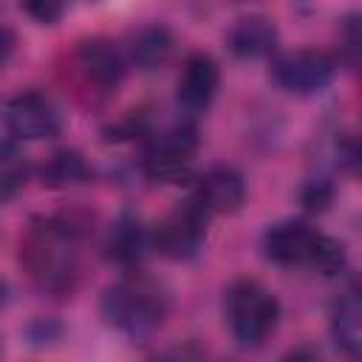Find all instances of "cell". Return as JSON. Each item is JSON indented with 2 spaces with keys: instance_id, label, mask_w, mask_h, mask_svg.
Segmentation results:
<instances>
[{
  "instance_id": "6da1fadb",
  "label": "cell",
  "mask_w": 362,
  "mask_h": 362,
  "mask_svg": "<svg viewBox=\"0 0 362 362\" xmlns=\"http://www.w3.org/2000/svg\"><path fill=\"white\" fill-rule=\"evenodd\" d=\"M90 218L82 209H65L40 218L20 240V260L31 283L45 294H71L82 277V240Z\"/></svg>"
},
{
  "instance_id": "7a4b0ae2",
  "label": "cell",
  "mask_w": 362,
  "mask_h": 362,
  "mask_svg": "<svg viewBox=\"0 0 362 362\" xmlns=\"http://www.w3.org/2000/svg\"><path fill=\"white\" fill-rule=\"evenodd\" d=\"M99 311L102 320L124 339L147 342L158 334L170 314V294L156 277L136 269L124 272V277L102 291Z\"/></svg>"
},
{
  "instance_id": "3957f363",
  "label": "cell",
  "mask_w": 362,
  "mask_h": 362,
  "mask_svg": "<svg viewBox=\"0 0 362 362\" xmlns=\"http://www.w3.org/2000/svg\"><path fill=\"white\" fill-rule=\"evenodd\" d=\"M198 130L189 116H181L158 130L150 127L141 150V175L156 184H181L195 178Z\"/></svg>"
},
{
  "instance_id": "277c9868",
  "label": "cell",
  "mask_w": 362,
  "mask_h": 362,
  "mask_svg": "<svg viewBox=\"0 0 362 362\" xmlns=\"http://www.w3.org/2000/svg\"><path fill=\"white\" fill-rule=\"evenodd\" d=\"M226 325L240 348H260L280 322V300L257 280H235L223 297Z\"/></svg>"
},
{
  "instance_id": "5b68a950",
  "label": "cell",
  "mask_w": 362,
  "mask_h": 362,
  "mask_svg": "<svg viewBox=\"0 0 362 362\" xmlns=\"http://www.w3.org/2000/svg\"><path fill=\"white\" fill-rule=\"evenodd\" d=\"M209 221L212 215L192 195H187L153 226V249L161 257L178 260V263L198 257L206 243Z\"/></svg>"
},
{
  "instance_id": "8992f818",
  "label": "cell",
  "mask_w": 362,
  "mask_h": 362,
  "mask_svg": "<svg viewBox=\"0 0 362 362\" xmlns=\"http://www.w3.org/2000/svg\"><path fill=\"white\" fill-rule=\"evenodd\" d=\"M339 71V57L325 48H297L272 57V82L294 96H311L325 90Z\"/></svg>"
},
{
  "instance_id": "52a82bcc",
  "label": "cell",
  "mask_w": 362,
  "mask_h": 362,
  "mask_svg": "<svg viewBox=\"0 0 362 362\" xmlns=\"http://www.w3.org/2000/svg\"><path fill=\"white\" fill-rule=\"evenodd\" d=\"M0 124L11 141H42L62 133V110L42 90H20L0 105Z\"/></svg>"
},
{
  "instance_id": "ba28073f",
  "label": "cell",
  "mask_w": 362,
  "mask_h": 362,
  "mask_svg": "<svg viewBox=\"0 0 362 362\" xmlns=\"http://www.w3.org/2000/svg\"><path fill=\"white\" fill-rule=\"evenodd\" d=\"M320 240H322L320 229H314L311 223H305L300 218H286V221L266 226V232L260 238V249H263L266 260H272L277 266H288V269L308 266L311 269Z\"/></svg>"
},
{
  "instance_id": "9c48e42d",
  "label": "cell",
  "mask_w": 362,
  "mask_h": 362,
  "mask_svg": "<svg viewBox=\"0 0 362 362\" xmlns=\"http://www.w3.org/2000/svg\"><path fill=\"white\" fill-rule=\"evenodd\" d=\"M102 252H105L107 263H113L124 272H136L144 263V257L153 252V229L144 223V218L139 212L124 209L107 226Z\"/></svg>"
},
{
  "instance_id": "30bf717a",
  "label": "cell",
  "mask_w": 362,
  "mask_h": 362,
  "mask_svg": "<svg viewBox=\"0 0 362 362\" xmlns=\"http://www.w3.org/2000/svg\"><path fill=\"white\" fill-rule=\"evenodd\" d=\"M218 85H221V65L215 62V57H209L204 51L189 54L184 59V68L175 82V99H178V107L184 110V116L192 119V116L204 113L212 105Z\"/></svg>"
},
{
  "instance_id": "8fae6325",
  "label": "cell",
  "mask_w": 362,
  "mask_h": 362,
  "mask_svg": "<svg viewBox=\"0 0 362 362\" xmlns=\"http://www.w3.org/2000/svg\"><path fill=\"white\" fill-rule=\"evenodd\" d=\"M76 68L79 74L85 76L88 85L99 88V90H116L124 76H127V57L124 51L107 40V37H90V40H82L79 48H76Z\"/></svg>"
},
{
  "instance_id": "7c38bea8",
  "label": "cell",
  "mask_w": 362,
  "mask_h": 362,
  "mask_svg": "<svg viewBox=\"0 0 362 362\" xmlns=\"http://www.w3.org/2000/svg\"><path fill=\"white\" fill-rule=\"evenodd\" d=\"M192 198L215 218V215H232L246 201V181L235 167L215 164L192 178Z\"/></svg>"
},
{
  "instance_id": "4fadbf2b",
  "label": "cell",
  "mask_w": 362,
  "mask_h": 362,
  "mask_svg": "<svg viewBox=\"0 0 362 362\" xmlns=\"http://www.w3.org/2000/svg\"><path fill=\"white\" fill-rule=\"evenodd\" d=\"M226 48L238 59H263L277 51V28L266 14H243L226 31Z\"/></svg>"
},
{
  "instance_id": "5bb4252c",
  "label": "cell",
  "mask_w": 362,
  "mask_h": 362,
  "mask_svg": "<svg viewBox=\"0 0 362 362\" xmlns=\"http://www.w3.org/2000/svg\"><path fill=\"white\" fill-rule=\"evenodd\" d=\"M331 339L334 345L351 359H359L362 351V300H359V288L348 286L331 305Z\"/></svg>"
},
{
  "instance_id": "9a60e30c",
  "label": "cell",
  "mask_w": 362,
  "mask_h": 362,
  "mask_svg": "<svg viewBox=\"0 0 362 362\" xmlns=\"http://www.w3.org/2000/svg\"><path fill=\"white\" fill-rule=\"evenodd\" d=\"M175 48V37L164 23H147L141 28H136L127 40V62L141 68V71H156L161 65H167V59L173 57Z\"/></svg>"
},
{
  "instance_id": "2e32d148",
  "label": "cell",
  "mask_w": 362,
  "mask_h": 362,
  "mask_svg": "<svg viewBox=\"0 0 362 362\" xmlns=\"http://www.w3.org/2000/svg\"><path fill=\"white\" fill-rule=\"evenodd\" d=\"M85 181H90V164L74 147H59L40 164V184L48 189H68Z\"/></svg>"
},
{
  "instance_id": "e0dca14e",
  "label": "cell",
  "mask_w": 362,
  "mask_h": 362,
  "mask_svg": "<svg viewBox=\"0 0 362 362\" xmlns=\"http://www.w3.org/2000/svg\"><path fill=\"white\" fill-rule=\"evenodd\" d=\"M28 178V156L17 147V141H0V201L14 198Z\"/></svg>"
},
{
  "instance_id": "ac0fdd59",
  "label": "cell",
  "mask_w": 362,
  "mask_h": 362,
  "mask_svg": "<svg viewBox=\"0 0 362 362\" xmlns=\"http://www.w3.org/2000/svg\"><path fill=\"white\" fill-rule=\"evenodd\" d=\"M345 263H348L345 243H342V240H337V238H331V235H322V240H320V246H317V255H314L311 269H314V272H320V274H325V277H334V274H339V272L345 269Z\"/></svg>"
},
{
  "instance_id": "d6986e66",
  "label": "cell",
  "mask_w": 362,
  "mask_h": 362,
  "mask_svg": "<svg viewBox=\"0 0 362 362\" xmlns=\"http://www.w3.org/2000/svg\"><path fill=\"white\" fill-rule=\"evenodd\" d=\"M334 201V184L331 178L325 175H317V178H308L303 187H300V204L308 209V212H325Z\"/></svg>"
},
{
  "instance_id": "ffe728a7",
  "label": "cell",
  "mask_w": 362,
  "mask_h": 362,
  "mask_svg": "<svg viewBox=\"0 0 362 362\" xmlns=\"http://www.w3.org/2000/svg\"><path fill=\"white\" fill-rule=\"evenodd\" d=\"M25 11H28L37 23H42V25H54V23L62 17L65 6H62V3H54V0H34V3L25 6Z\"/></svg>"
},
{
  "instance_id": "44dd1931",
  "label": "cell",
  "mask_w": 362,
  "mask_h": 362,
  "mask_svg": "<svg viewBox=\"0 0 362 362\" xmlns=\"http://www.w3.org/2000/svg\"><path fill=\"white\" fill-rule=\"evenodd\" d=\"M14 51H17V34H14V28L0 25V68L8 65V59L14 57Z\"/></svg>"
},
{
  "instance_id": "7402d4cb",
  "label": "cell",
  "mask_w": 362,
  "mask_h": 362,
  "mask_svg": "<svg viewBox=\"0 0 362 362\" xmlns=\"http://www.w3.org/2000/svg\"><path fill=\"white\" fill-rule=\"evenodd\" d=\"M280 362H322L320 359V351L314 348V345H308V342H303V345H297V348H291Z\"/></svg>"
},
{
  "instance_id": "603a6c76",
  "label": "cell",
  "mask_w": 362,
  "mask_h": 362,
  "mask_svg": "<svg viewBox=\"0 0 362 362\" xmlns=\"http://www.w3.org/2000/svg\"><path fill=\"white\" fill-rule=\"evenodd\" d=\"M6 297H8V288H6V283H3V280H0V305H3V303H6Z\"/></svg>"
},
{
  "instance_id": "cb8c5ba5",
  "label": "cell",
  "mask_w": 362,
  "mask_h": 362,
  "mask_svg": "<svg viewBox=\"0 0 362 362\" xmlns=\"http://www.w3.org/2000/svg\"><path fill=\"white\" fill-rule=\"evenodd\" d=\"M153 362H158V359H153Z\"/></svg>"
}]
</instances>
